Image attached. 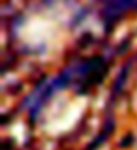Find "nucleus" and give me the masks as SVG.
<instances>
[{"instance_id":"1","label":"nucleus","mask_w":137,"mask_h":150,"mask_svg":"<svg viewBox=\"0 0 137 150\" xmlns=\"http://www.w3.org/2000/svg\"><path fill=\"white\" fill-rule=\"evenodd\" d=\"M109 8L114 14L132 10V8H137V0H110Z\"/></svg>"}]
</instances>
